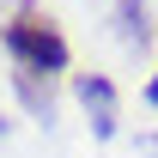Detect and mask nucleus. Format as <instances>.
Masks as SVG:
<instances>
[{
    "instance_id": "4",
    "label": "nucleus",
    "mask_w": 158,
    "mask_h": 158,
    "mask_svg": "<svg viewBox=\"0 0 158 158\" xmlns=\"http://www.w3.org/2000/svg\"><path fill=\"white\" fill-rule=\"evenodd\" d=\"M146 103H152V110H158V73L146 79Z\"/></svg>"
},
{
    "instance_id": "1",
    "label": "nucleus",
    "mask_w": 158,
    "mask_h": 158,
    "mask_svg": "<svg viewBox=\"0 0 158 158\" xmlns=\"http://www.w3.org/2000/svg\"><path fill=\"white\" fill-rule=\"evenodd\" d=\"M0 43H6V55H12V67H19L24 79H55V73H67V61H73L61 24L49 19V12H37L31 0H19V6L6 12Z\"/></svg>"
},
{
    "instance_id": "2",
    "label": "nucleus",
    "mask_w": 158,
    "mask_h": 158,
    "mask_svg": "<svg viewBox=\"0 0 158 158\" xmlns=\"http://www.w3.org/2000/svg\"><path fill=\"white\" fill-rule=\"evenodd\" d=\"M73 91H79V103L91 110V128H98V134L110 140V134H116V85H110L103 73H85V79L73 85Z\"/></svg>"
},
{
    "instance_id": "3",
    "label": "nucleus",
    "mask_w": 158,
    "mask_h": 158,
    "mask_svg": "<svg viewBox=\"0 0 158 158\" xmlns=\"http://www.w3.org/2000/svg\"><path fill=\"white\" fill-rule=\"evenodd\" d=\"M116 19H122V43H146V0H122Z\"/></svg>"
}]
</instances>
